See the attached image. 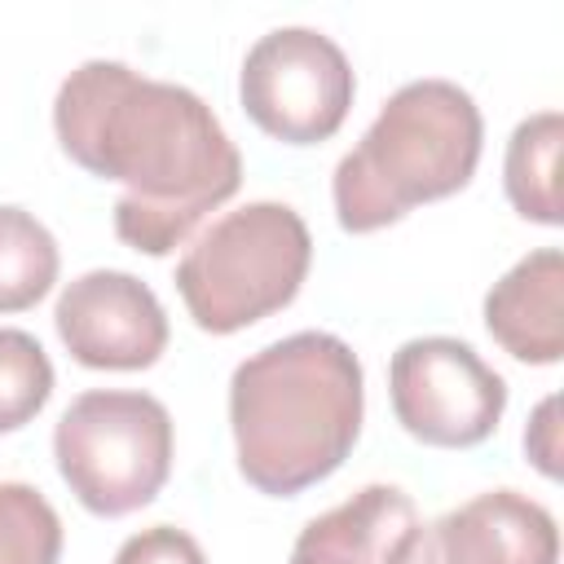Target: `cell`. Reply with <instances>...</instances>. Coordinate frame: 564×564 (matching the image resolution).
Returning a JSON list of instances; mask_svg holds the SVG:
<instances>
[{
	"label": "cell",
	"mask_w": 564,
	"mask_h": 564,
	"mask_svg": "<svg viewBox=\"0 0 564 564\" xmlns=\"http://www.w3.org/2000/svg\"><path fill=\"white\" fill-rule=\"evenodd\" d=\"M397 564H560V529L538 498L489 489L419 524Z\"/></svg>",
	"instance_id": "9c48e42d"
},
{
	"label": "cell",
	"mask_w": 564,
	"mask_h": 564,
	"mask_svg": "<svg viewBox=\"0 0 564 564\" xmlns=\"http://www.w3.org/2000/svg\"><path fill=\"white\" fill-rule=\"evenodd\" d=\"M366 375L330 330H295L242 357L229 379L238 471L269 498L326 480L357 445Z\"/></svg>",
	"instance_id": "7a4b0ae2"
},
{
	"label": "cell",
	"mask_w": 564,
	"mask_h": 564,
	"mask_svg": "<svg viewBox=\"0 0 564 564\" xmlns=\"http://www.w3.org/2000/svg\"><path fill=\"white\" fill-rule=\"evenodd\" d=\"M564 256L555 247H538L516 260L485 295L489 335L529 366H555L564 357Z\"/></svg>",
	"instance_id": "8fae6325"
},
{
	"label": "cell",
	"mask_w": 564,
	"mask_h": 564,
	"mask_svg": "<svg viewBox=\"0 0 564 564\" xmlns=\"http://www.w3.org/2000/svg\"><path fill=\"white\" fill-rule=\"evenodd\" d=\"M115 564H207L203 546L176 529V524H150L141 533H132L119 551H115Z\"/></svg>",
	"instance_id": "2e32d148"
},
{
	"label": "cell",
	"mask_w": 564,
	"mask_h": 564,
	"mask_svg": "<svg viewBox=\"0 0 564 564\" xmlns=\"http://www.w3.org/2000/svg\"><path fill=\"white\" fill-rule=\"evenodd\" d=\"M388 392L397 423L441 449L480 445L507 410V379L454 335L405 339L388 361Z\"/></svg>",
	"instance_id": "52a82bcc"
},
{
	"label": "cell",
	"mask_w": 564,
	"mask_h": 564,
	"mask_svg": "<svg viewBox=\"0 0 564 564\" xmlns=\"http://www.w3.org/2000/svg\"><path fill=\"white\" fill-rule=\"evenodd\" d=\"M414 533V498L397 485H366L339 507L313 516L286 564H397Z\"/></svg>",
	"instance_id": "30bf717a"
},
{
	"label": "cell",
	"mask_w": 564,
	"mask_h": 564,
	"mask_svg": "<svg viewBox=\"0 0 564 564\" xmlns=\"http://www.w3.org/2000/svg\"><path fill=\"white\" fill-rule=\"evenodd\" d=\"M53 397V361L35 335L0 326V432L31 423Z\"/></svg>",
	"instance_id": "9a60e30c"
},
{
	"label": "cell",
	"mask_w": 564,
	"mask_h": 564,
	"mask_svg": "<svg viewBox=\"0 0 564 564\" xmlns=\"http://www.w3.org/2000/svg\"><path fill=\"white\" fill-rule=\"evenodd\" d=\"M62 520L53 502L22 485L0 480V564H57Z\"/></svg>",
	"instance_id": "5bb4252c"
},
{
	"label": "cell",
	"mask_w": 564,
	"mask_h": 564,
	"mask_svg": "<svg viewBox=\"0 0 564 564\" xmlns=\"http://www.w3.org/2000/svg\"><path fill=\"white\" fill-rule=\"evenodd\" d=\"M53 322L66 352L93 370H145L167 348L159 295L123 269H88L66 282Z\"/></svg>",
	"instance_id": "ba28073f"
},
{
	"label": "cell",
	"mask_w": 564,
	"mask_h": 564,
	"mask_svg": "<svg viewBox=\"0 0 564 564\" xmlns=\"http://www.w3.org/2000/svg\"><path fill=\"white\" fill-rule=\"evenodd\" d=\"M485 119L476 97L454 79L401 84L335 163L330 194L348 234H370L419 203L458 194L480 163Z\"/></svg>",
	"instance_id": "3957f363"
},
{
	"label": "cell",
	"mask_w": 564,
	"mask_h": 564,
	"mask_svg": "<svg viewBox=\"0 0 564 564\" xmlns=\"http://www.w3.org/2000/svg\"><path fill=\"white\" fill-rule=\"evenodd\" d=\"M53 128L84 172L123 185L115 234L145 256H167L242 185V154L216 110L115 57H88L62 79Z\"/></svg>",
	"instance_id": "6da1fadb"
},
{
	"label": "cell",
	"mask_w": 564,
	"mask_h": 564,
	"mask_svg": "<svg viewBox=\"0 0 564 564\" xmlns=\"http://www.w3.org/2000/svg\"><path fill=\"white\" fill-rule=\"evenodd\" d=\"M313 264V238L295 207L260 198L212 220L176 264V291L198 330L234 335L286 308Z\"/></svg>",
	"instance_id": "277c9868"
},
{
	"label": "cell",
	"mask_w": 564,
	"mask_h": 564,
	"mask_svg": "<svg viewBox=\"0 0 564 564\" xmlns=\"http://www.w3.org/2000/svg\"><path fill=\"white\" fill-rule=\"evenodd\" d=\"M53 458L88 511L128 516L172 471V414L159 397L132 388L79 392L53 427Z\"/></svg>",
	"instance_id": "5b68a950"
},
{
	"label": "cell",
	"mask_w": 564,
	"mask_h": 564,
	"mask_svg": "<svg viewBox=\"0 0 564 564\" xmlns=\"http://www.w3.org/2000/svg\"><path fill=\"white\" fill-rule=\"evenodd\" d=\"M357 79L344 48L317 26L264 31L238 75V97L251 123L286 145L326 141L352 106Z\"/></svg>",
	"instance_id": "8992f818"
},
{
	"label": "cell",
	"mask_w": 564,
	"mask_h": 564,
	"mask_svg": "<svg viewBox=\"0 0 564 564\" xmlns=\"http://www.w3.org/2000/svg\"><path fill=\"white\" fill-rule=\"evenodd\" d=\"M560 141H564V115L560 110H538L516 123L507 141V163H502V185L511 207L524 220L538 225H560Z\"/></svg>",
	"instance_id": "7c38bea8"
},
{
	"label": "cell",
	"mask_w": 564,
	"mask_h": 564,
	"mask_svg": "<svg viewBox=\"0 0 564 564\" xmlns=\"http://www.w3.org/2000/svg\"><path fill=\"white\" fill-rule=\"evenodd\" d=\"M555 397H546L542 405H538V414H533V423L524 427V449H529V458L546 471V476H560V449H555Z\"/></svg>",
	"instance_id": "e0dca14e"
},
{
	"label": "cell",
	"mask_w": 564,
	"mask_h": 564,
	"mask_svg": "<svg viewBox=\"0 0 564 564\" xmlns=\"http://www.w3.org/2000/svg\"><path fill=\"white\" fill-rule=\"evenodd\" d=\"M57 238L13 203H0V313H22L57 282Z\"/></svg>",
	"instance_id": "4fadbf2b"
}]
</instances>
